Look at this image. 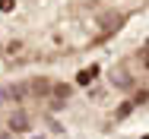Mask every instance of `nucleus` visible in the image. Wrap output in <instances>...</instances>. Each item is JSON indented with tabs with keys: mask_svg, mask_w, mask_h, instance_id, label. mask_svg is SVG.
Listing matches in <instances>:
<instances>
[{
	"mask_svg": "<svg viewBox=\"0 0 149 139\" xmlns=\"http://www.w3.org/2000/svg\"><path fill=\"white\" fill-rule=\"evenodd\" d=\"M10 127H13V130H22V127H26V117H13Z\"/></svg>",
	"mask_w": 149,
	"mask_h": 139,
	"instance_id": "f03ea898",
	"label": "nucleus"
},
{
	"mask_svg": "<svg viewBox=\"0 0 149 139\" xmlns=\"http://www.w3.org/2000/svg\"><path fill=\"white\" fill-rule=\"evenodd\" d=\"M51 92H54V95H60V98H63V95H70V85H54Z\"/></svg>",
	"mask_w": 149,
	"mask_h": 139,
	"instance_id": "7ed1b4c3",
	"label": "nucleus"
},
{
	"mask_svg": "<svg viewBox=\"0 0 149 139\" xmlns=\"http://www.w3.org/2000/svg\"><path fill=\"white\" fill-rule=\"evenodd\" d=\"M29 85H32V92H35V95H48V92L54 89L48 79H35V82H29Z\"/></svg>",
	"mask_w": 149,
	"mask_h": 139,
	"instance_id": "f257e3e1",
	"label": "nucleus"
}]
</instances>
